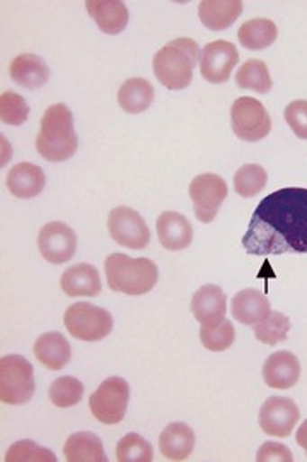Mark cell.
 <instances>
[{
	"instance_id": "obj_1",
	"label": "cell",
	"mask_w": 307,
	"mask_h": 462,
	"mask_svg": "<svg viewBox=\"0 0 307 462\" xmlns=\"http://www.w3.org/2000/svg\"><path fill=\"white\" fill-rule=\"evenodd\" d=\"M243 247L259 257L307 254V189L285 187L261 199Z\"/></svg>"
},
{
	"instance_id": "obj_2",
	"label": "cell",
	"mask_w": 307,
	"mask_h": 462,
	"mask_svg": "<svg viewBox=\"0 0 307 462\" xmlns=\"http://www.w3.org/2000/svg\"><path fill=\"white\" fill-rule=\"evenodd\" d=\"M79 148V139L74 131V116L64 103L51 105L43 114L36 149L41 158L51 163L70 160Z\"/></svg>"
},
{
	"instance_id": "obj_3",
	"label": "cell",
	"mask_w": 307,
	"mask_h": 462,
	"mask_svg": "<svg viewBox=\"0 0 307 462\" xmlns=\"http://www.w3.org/2000/svg\"><path fill=\"white\" fill-rule=\"evenodd\" d=\"M200 57L202 50L192 38L173 40L154 55V76L171 91L185 89L194 81V69Z\"/></svg>"
},
{
	"instance_id": "obj_4",
	"label": "cell",
	"mask_w": 307,
	"mask_h": 462,
	"mask_svg": "<svg viewBox=\"0 0 307 462\" xmlns=\"http://www.w3.org/2000/svg\"><path fill=\"white\" fill-rule=\"evenodd\" d=\"M106 281L112 291L130 297L146 295L159 280V271L154 261L139 257L131 259L125 254H112L104 263Z\"/></svg>"
},
{
	"instance_id": "obj_5",
	"label": "cell",
	"mask_w": 307,
	"mask_h": 462,
	"mask_svg": "<svg viewBox=\"0 0 307 462\" xmlns=\"http://www.w3.org/2000/svg\"><path fill=\"white\" fill-rule=\"evenodd\" d=\"M64 324L68 334L76 339L95 343L113 330V317L108 310L89 301H79L67 309Z\"/></svg>"
},
{
	"instance_id": "obj_6",
	"label": "cell",
	"mask_w": 307,
	"mask_h": 462,
	"mask_svg": "<svg viewBox=\"0 0 307 462\" xmlns=\"http://www.w3.org/2000/svg\"><path fill=\"white\" fill-rule=\"evenodd\" d=\"M34 396L32 365L21 355L0 360V401L11 406L26 404Z\"/></svg>"
},
{
	"instance_id": "obj_7",
	"label": "cell",
	"mask_w": 307,
	"mask_h": 462,
	"mask_svg": "<svg viewBox=\"0 0 307 462\" xmlns=\"http://www.w3.org/2000/svg\"><path fill=\"white\" fill-rule=\"evenodd\" d=\"M129 401V382L122 377H110L89 397V410L103 425H116L125 418Z\"/></svg>"
},
{
	"instance_id": "obj_8",
	"label": "cell",
	"mask_w": 307,
	"mask_h": 462,
	"mask_svg": "<svg viewBox=\"0 0 307 462\" xmlns=\"http://www.w3.org/2000/svg\"><path fill=\"white\" fill-rule=\"evenodd\" d=\"M230 124L234 134L246 143H258L272 131V118L258 99L241 97L232 103Z\"/></svg>"
},
{
	"instance_id": "obj_9",
	"label": "cell",
	"mask_w": 307,
	"mask_h": 462,
	"mask_svg": "<svg viewBox=\"0 0 307 462\" xmlns=\"http://www.w3.org/2000/svg\"><path fill=\"white\" fill-rule=\"evenodd\" d=\"M227 183L215 173H202L190 183L194 216L202 223H212L227 198Z\"/></svg>"
},
{
	"instance_id": "obj_10",
	"label": "cell",
	"mask_w": 307,
	"mask_h": 462,
	"mask_svg": "<svg viewBox=\"0 0 307 462\" xmlns=\"http://www.w3.org/2000/svg\"><path fill=\"white\" fill-rule=\"evenodd\" d=\"M108 231L118 245L131 250H142L150 242V230L144 217L127 206L112 209L108 216Z\"/></svg>"
},
{
	"instance_id": "obj_11",
	"label": "cell",
	"mask_w": 307,
	"mask_h": 462,
	"mask_svg": "<svg viewBox=\"0 0 307 462\" xmlns=\"http://www.w3.org/2000/svg\"><path fill=\"white\" fill-rule=\"evenodd\" d=\"M301 411L291 397H268L259 410V427L270 437H291Z\"/></svg>"
},
{
	"instance_id": "obj_12",
	"label": "cell",
	"mask_w": 307,
	"mask_h": 462,
	"mask_svg": "<svg viewBox=\"0 0 307 462\" xmlns=\"http://www.w3.org/2000/svg\"><path fill=\"white\" fill-rule=\"evenodd\" d=\"M239 62V53L234 43L217 40L205 45L200 57V74L205 81L222 84L229 81L234 67Z\"/></svg>"
},
{
	"instance_id": "obj_13",
	"label": "cell",
	"mask_w": 307,
	"mask_h": 462,
	"mask_svg": "<svg viewBox=\"0 0 307 462\" xmlns=\"http://www.w3.org/2000/svg\"><path fill=\"white\" fill-rule=\"evenodd\" d=\"M38 248L50 264H65L77 250V238L74 230L65 223L51 221L40 230Z\"/></svg>"
},
{
	"instance_id": "obj_14",
	"label": "cell",
	"mask_w": 307,
	"mask_h": 462,
	"mask_svg": "<svg viewBox=\"0 0 307 462\" xmlns=\"http://www.w3.org/2000/svg\"><path fill=\"white\" fill-rule=\"evenodd\" d=\"M192 312L202 328H213L226 320L227 298L221 286L205 284L192 298Z\"/></svg>"
},
{
	"instance_id": "obj_15",
	"label": "cell",
	"mask_w": 307,
	"mask_h": 462,
	"mask_svg": "<svg viewBox=\"0 0 307 462\" xmlns=\"http://www.w3.org/2000/svg\"><path fill=\"white\" fill-rule=\"evenodd\" d=\"M301 377V364L291 351H276L263 365V379L272 389H291Z\"/></svg>"
},
{
	"instance_id": "obj_16",
	"label": "cell",
	"mask_w": 307,
	"mask_h": 462,
	"mask_svg": "<svg viewBox=\"0 0 307 462\" xmlns=\"http://www.w3.org/2000/svg\"><path fill=\"white\" fill-rule=\"evenodd\" d=\"M158 236L162 247L171 252H178L190 247L194 240V226L186 216L175 211H164L156 223Z\"/></svg>"
},
{
	"instance_id": "obj_17",
	"label": "cell",
	"mask_w": 307,
	"mask_h": 462,
	"mask_svg": "<svg viewBox=\"0 0 307 462\" xmlns=\"http://www.w3.org/2000/svg\"><path fill=\"white\" fill-rule=\"evenodd\" d=\"M86 11L103 33H122L129 24V9L122 0H87Z\"/></svg>"
},
{
	"instance_id": "obj_18",
	"label": "cell",
	"mask_w": 307,
	"mask_h": 462,
	"mask_svg": "<svg viewBox=\"0 0 307 462\" xmlns=\"http://www.w3.org/2000/svg\"><path fill=\"white\" fill-rule=\"evenodd\" d=\"M243 14L241 0H202L198 17L212 32H224Z\"/></svg>"
},
{
	"instance_id": "obj_19",
	"label": "cell",
	"mask_w": 307,
	"mask_h": 462,
	"mask_svg": "<svg viewBox=\"0 0 307 462\" xmlns=\"http://www.w3.org/2000/svg\"><path fill=\"white\" fill-rule=\"evenodd\" d=\"M272 312L270 300L265 297L259 290H243L236 293L230 303V314L244 326H255L266 319Z\"/></svg>"
},
{
	"instance_id": "obj_20",
	"label": "cell",
	"mask_w": 307,
	"mask_h": 462,
	"mask_svg": "<svg viewBox=\"0 0 307 462\" xmlns=\"http://www.w3.org/2000/svg\"><path fill=\"white\" fill-rule=\"evenodd\" d=\"M45 171L32 163H17L7 173V189L19 199L40 196L45 189Z\"/></svg>"
},
{
	"instance_id": "obj_21",
	"label": "cell",
	"mask_w": 307,
	"mask_h": 462,
	"mask_svg": "<svg viewBox=\"0 0 307 462\" xmlns=\"http://www.w3.org/2000/svg\"><path fill=\"white\" fill-rule=\"evenodd\" d=\"M60 286L67 297H97L101 293V278L95 265L84 263L68 267L62 274Z\"/></svg>"
},
{
	"instance_id": "obj_22",
	"label": "cell",
	"mask_w": 307,
	"mask_h": 462,
	"mask_svg": "<svg viewBox=\"0 0 307 462\" xmlns=\"http://www.w3.org/2000/svg\"><path fill=\"white\" fill-rule=\"evenodd\" d=\"M34 356L49 370L59 372L70 362L72 347L60 332H47L40 336L32 346Z\"/></svg>"
},
{
	"instance_id": "obj_23",
	"label": "cell",
	"mask_w": 307,
	"mask_h": 462,
	"mask_svg": "<svg viewBox=\"0 0 307 462\" xmlns=\"http://www.w3.org/2000/svg\"><path fill=\"white\" fill-rule=\"evenodd\" d=\"M11 78L26 89H38L49 83L50 69L47 62L34 53H21L11 62Z\"/></svg>"
},
{
	"instance_id": "obj_24",
	"label": "cell",
	"mask_w": 307,
	"mask_h": 462,
	"mask_svg": "<svg viewBox=\"0 0 307 462\" xmlns=\"http://www.w3.org/2000/svg\"><path fill=\"white\" fill-rule=\"evenodd\" d=\"M162 456L171 461H185L194 448V431L186 423H171L159 437Z\"/></svg>"
},
{
	"instance_id": "obj_25",
	"label": "cell",
	"mask_w": 307,
	"mask_h": 462,
	"mask_svg": "<svg viewBox=\"0 0 307 462\" xmlns=\"http://www.w3.org/2000/svg\"><path fill=\"white\" fill-rule=\"evenodd\" d=\"M64 454L68 462L108 461L101 439L91 431H77L70 435L65 442Z\"/></svg>"
},
{
	"instance_id": "obj_26",
	"label": "cell",
	"mask_w": 307,
	"mask_h": 462,
	"mask_svg": "<svg viewBox=\"0 0 307 462\" xmlns=\"http://www.w3.org/2000/svg\"><path fill=\"white\" fill-rule=\"evenodd\" d=\"M154 86L142 78H131L122 84L118 103L127 114H142L154 101Z\"/></svg>"
},
{
	"instance_id": "obj_27",
	"label": "cell",
	"mask_w": 307,
	"mask_h": 462,
	"mask_svg": "<svg viewBox=\"0 0 307 462\" xmlns=\"http://www.w3.org/2000/svg\"><path fill=\"white\" fill-rule=\"evenodd\" d=\"M276 36H278V30L275 23L263 17L246 21L238 32L239 43L248 50L268 49L270 45H274Z\"/></svg>"
},
{
	"instance_id": "obj_28",
	"label": "cell",
	"mask_w": 307,
	"mask_h": 462,
	"mask_svg": "<svg viewBox=\"0 0 307 462\" xmlns=\"http://www.w3.org/2000/svg\"><path fill=\"white\" fill-rule=\"evenodd\" d=\"M236 84L241 89H253L259 95H266L274 88L268 67L258 59H249L239 67L236 74Z\"/></svg>"
},
{
	"instance_id": "obj_29",
	"label": "cell",
	"mask_w": 307,
	"mask_h": 462,
	"mask_svg": "<svg viewBox=\"0 0 307 462\" xmlns=\"http://www.w3.org/2000/svg\"><path fill=\"white\" fill-rule=\"evenodd\" d=\"M253 330L259 343L275 346L278 343L287 341V334L291 330V319L282 312H270L266 319L253 326Z\"/></svg>"
},
{
	"instance_id": "obj_30",
	"label": "cell",
	"mask_w": 307,
	"mask_h": 462,
	"mask_svg": "<svg viewBox=\"0 0 307 462\" xmlns=\"http://www.w3.org/2000/svg\"><path fill=\"white\" fill-rule=\"evenodd\" d=\"M268 175L261 165H244L234 175V190L244 199L255 198L266 187Z\"/></svg>"
},
{
	"instance_id": "obj_31",
	"label": "cell",
	"mask_w": 307,
	"mask_h": 462,
	"mask_svg": "<svg viewBox=\"0 0 307 462\" xmlns=\"http://www.w3.org/2000/svg\"><path fill=\"white\" fill-rule=\"evenodd\" d=\"M152 457V446L139 433H127L116 446V459L120 462H150Z\"/></svg>"
},
{
	"instance_id": "obj_32",
	"label": "cell",
	"mask_w": 307,
	"mask_h": 462,
	"mask_svg": "<svg viewBox=\"0 0 307 462\" xmlns=\"http://www.w3.org/2000/svg\"><path fill=\"white\" fill-rule=\"evenodd\" d=\"M50 401L57 406V408H72L76 404L81 402L84 396V385L74 377H60L55 380L50 387Z\"/></svg>"
},
{
	"instance_id": "obj_33",
	"label": "cell",
	"mask_w": 307,
	"mask_h": 462,
	"mask_svg": "<svg viewBox=\"0 0 307 462\" xmlns=\"http://www.w3.org/2000/svg\"><path fill=\"white\" fill-rule=\"evenodd\" d=\"M200 339L202 345L213 353L226 351L232 346L236 339V330L230 320H222L219 326L213 328H202L200 329Z\"/></svg>"
},
{
	"instance_id": "obj_34",
	"label": "cell",
	"mask_w": 307,
	"mask_h": 462,
	"mask_svg": "<svg viewBox=\"0 0 307 462\" xmlns=\"http://www.w3.org/2000/svg\"><path fill=\"white\" fill-rule=\"evenodd\" d=\"M30 116V106L26 99L14 91H5L0 97V120L7 125H21Z\"/></svg>"
},
{
	"instance_id": "obj_35",
	"label": "cell",
	"mask_w": 307,
	"mask_h": 462,
	"mask_svg": "<svg viewBox=\"0 0 307 462\" xmlns=\"http://www.w3.org/2000/svg\"><path fill=\"white\" fill-rule=\"evenodd\" d=\"M5 461L7 462H55L57 456L45 448L34 444L32 440H21L9 447L7 454H5Z\"/></svg>"
},
{
	"instance_id": "obj_36",
	"label": "cell",
	"mask_w": 307,
	"mask_h": 462,
	"mask_svg": "<svg viewBox=\"0 0 307 462\" xmlns=\"http://www.w3.org/2000/svg\"><path fill=\"white\" fill-rule=\"evenodd\" d=\"M284 116L292 133L299 139H307V99H295L289 103Z\"/></svg>"
},
{
	"instance_id": "obj_37",
	"label": "cell",
	"mask_w": 307,
	"mask_h": 462,
	"mask_svg": "<svg viewBox=\"0 0 307 462\" xmlns=\"http://www.w3.org/2000/svg\"><path fill=\"white\" fill-rule=\"evenodd\" d=\"M292 457L289 447L282 446L278 442H266L259 447L257 461H285L291 462Z\"/></svg>"
},
{
	"instance_id": "obj_38",
	"label": "cell",
	"mask_w": 307,
	"mask_h": 462,
	"mask_svg": "<svg viewBox=\"0 0 307 462\" xmlns=\"http://www.w3.org/2000/svg\"><path fill=\"white\" fill-rule=\"evenodd\" d=\"M295 442L306 450L307 456V420L299 427V430H297V433H295Z\"/></svg>"
}]
</instances>
